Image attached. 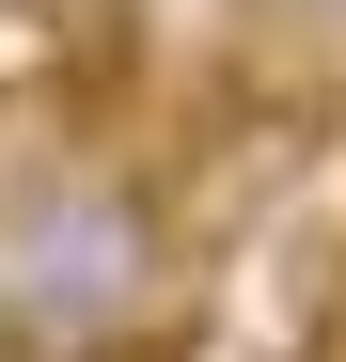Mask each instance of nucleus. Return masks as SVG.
Instances as JSON below:
<instances>
[{"mask_svg": "<svg viewBox=\"0 0 346 362\" xmlns=\"http://www.w3.org/2000/svg\"><path fill=\"white\" fill-rule=\"evenodd\" d=\"M142 284H157V205L79 173V189H47L32 236H16V299H0V346L32 362H110L142 331Z\"/></svg>", "mask_w": 346, "mask_h": 362, "instance_id": "f257e3e1", "label": "nucleus"}]
</instances>
